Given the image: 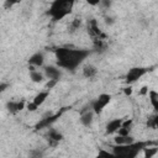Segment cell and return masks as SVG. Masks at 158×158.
Instances as JSON below:
<instances>
[{
  "instance_id": "6da1fadb",
  "label": "cell",
  "mask_w": 158,
  "mask_h": 158,
  "mask_svg": "<svg viewBox=\"0 0 158 158\" xmlns=\"http://www.w3.org/2000/svg\"><path fill=\"white\" fill-rule=\"evenodd\" d=\"M89 54H90V51L88 49L59 47L56 49L57 65L59 68H64L68 70H75Z\"/></svg>"
},
{
  "instance_id": "7a4b0ae2",
  "label": "cell",
  "mask_w": 158,
  "mask_h": 158,
  "mask_svg": "<svg viewBox=\"0 0 158 158\" xmlns=\"http://www.w3.org/2000/svg\"><path fill=\"white\" fill-rule=\"evenodd\" d=\"M149 146V142H133L131 144L125 146H115L112 147V154L115 158H136L137 154L143 151L144 147Z\"/></svg>"
},
{
  "instance_id": "3957f363",
  "label": "cell",
  "mask_w": 158,
  "mask_h": 158,
  "mask_svg": "<svg viewBox=\"0 0 158 158\" xmlns=\"http://www.w3.org/2000/svg\"><path fill=\"white\" fill-rule=\"evenodd\" d=\"M74 1L72 0H56L51 2V6L47 11V14L52 17L53 21H58L64 19L67 15L72 12Z\"/></svg>"
},
{
  "instance_id": "277c9868",
  "label": "cell",
  "mask_w": 158,
  "mask_h": 158,
  "mask_svg": "<svg viewBox=\"0 0 158 158\" xmlns=\"http://www.w3.org/2000/svg\"><path fill=\"white\" fill-rule=\"evenodd\" d=\"M111 101V95L110 94H100L91 104H90V106H91V110L94 111V114H100L104 109H105V106L109 104Z\"/></svg>"
},
{
  "instance_id": "5b68a950",
  "label": "cell",
  "mask_w": 158,
  "mask_h": 158,
  "mask_svg": "<svg viewBox=\"0 0 158 158\" xmlns=\"http://www.w3.org/2000/svg\"><path fill=\"white\" fill-rule=\"evenodd\" d=\"M151 69L149 68H144V67H135V68H131L127 74H126V83L127 84H132L135 81H137L139 78H142L144 74H147Z\"/></svg>"
},
{
  "instance_id": "8992f818",
  "label": "cell",
  "mask_w": 158,
  "mask_h": 158,
  "mask_svg": "<svg viewBox=\"0 0 158 158\" xmlns=\"http://www.w3.org/2000/svg\"><path fill=\"white\" fill-rule=\"evenodd\" d=\"M60 114H62V111H59V112H57L56 115H52L51 112H47L42 118H41V121L36 125V128L37 130H41V128H44V127H48L49 125H52L59 116H60Z\"/></svg>"
},
{
  "instance_id": "52a82bcc",
  "label": "cell",
  "mask_w": 158,
  "mask_h": 158,
  "mask_svg": "<svg viewBox=\"0 0 158 158\" xmlns=\"http://www.w3.org/2000/svg\"><path fill=\"white\" fill-rule=\"evenodd\" d=\"M44 69V75L48 78V79H52V80H59L60 75H62V72L58 67H54V65H47L43 68Z\"/></svg>"
},
{
  "instance_id": "ba28073f",
  "label": "cell",
  "mask_w": 158,
  "mask_h": 158,
  "mask_svg": "<svg viewBox=\"0 0 158 158\" xmlns=\"http://www.w3.org/2000/svg\"><path fill=\"white\" fill-rule=\"evenodd\" d=\"M25 101L21 100V101H15V100H11L6 104V109L10 114H17L20 111H22L25 109Z\"/></svg>"
},
{
  "instance_id": "9c48e42d",
  "label": "cell",
  "mask_w": 158,
  "mask_h": 158,
  "mask_svg": "<svg viewBox=\"0 0 158 158\" xmlns=\"http://www.w3.org/2000/svg\"><path fill=\"white\" fill-rule=\"evenodd\" d=\"M44 63V56L42 52H36L35 54H32L28 59V65L37 68V67H42Z\"/></svg>"
},
{
  "instance_id": "30bf717a",
  "label": "cell",
  "mask_w": 158,
  "mask_h": 158,
  "mask_svg": "<svg viewBox=\"0 0 158 158\" xmlns=\"http://www.w3.org/2000/svg\"><path fill=\"white\" fill-rule=\"evenodd\" d=\"M121 123H122V118H114V120L109 121L105 127V133L111 135V133L117 132V130L121 127Z\"/></svg>"
},
{
  "instance_id": "8fae6325",
  "label": "cell",
  "mask_w": 158,
  "mask_h": 158,
  "mask_svg": "<svg viewBox=\"0 0 158 158\" xmlns=\"http://www.w3.org/2000/svg\"><path fill=\"white\" fill-rule=\"evenodd\" d=\"M93 121H94V111L93 110H88V111L80 114V122L83 126L90 127L93 125Z\"/></svg>"
},
{
  "instance_id": "7c38bea8",
  "label": "cell",
  "mask_w": 158,
  "mask_h": 158,
  "mask_svg": "<svg viewBox=\"0 0 158 158\" xmlns=\"http://www.w3.org/2000/svg\"><path fill=\"white\" fill-rule=\"evenodd\" d=\"M96 74H98V68H96L95 65H93V64H86V65L83 67V75H84L85 78L93 79V78L96 77Z\"/></svg>"
},
{
  "instance_id": "4fadbf2b",
  "label": "cell",
  "mask_w": 158,
  "mask_h": 158,
  "mask_svg": "<svg viewBox=\"0 0 158 158\" xmlns=\"http://www.w3.org/2000/svg\"><path fill=\"white\" fill-rule=\"evenodd\" d=\"M62 139H63V135L59 131H57L54 128H49L48 130V141L52 144H56V143H58Z\"/></svg>"
},
{
  "instance_id": "5bb4252c",
  "label": "cell",
  "mask_w": 158,
  "mask_h": 158,
  "mask_svg": "<svg viewBox=\"0 0 158 158\" xmlns=\"http://www.w3.org/2000/svg\"><path fill=\"white\" fill-rule=\"evenodd\" d=\"M116 146H125V144H131L135 142V138L130 135V136H116L114 138Z\"/></svg>"
},
{
  "instance_id": "9a60e30c",
  "label": "cell",
  "mask_w": 158,
  "mask_h": 158,
  "mask_svg": "<svg viewBox=\"0 0 158 158\" xmlns=\"http://www.w3.org/2000/svg\"><path fill=\"white\" fill-rule=\"evenodd\" d=\"M48 95H49V91L48 90H43V91H40L35 98H33V104H36L38 107L46 101V99L48 98Z\"/></svg>"
},
{
  "instance_id": "2e32d148",
  "label": "cell",
  "mask_w": 158,
  "mask_h": 158,
  "mask_svg": "<svg viewBox=\"0 0 158 158\" xmlns=\"http://www.w3.org/2000/svg\"><path fill=\"white\" fill-rule=\"evenodd\" d=\"M147 95L149 96V101H151V105L153 106L154 111H157L158 110V93L156 90H149Z\"/></svg>"
},
{
  "instance_id": "e0dca14e",
  "label": "cell",
  "mask_w": 158,
  "mask_h": 158,
  "mask_svg": "<svg viewBox=\"0 0 158 158\" xmlns=\"http://www.w3.org/2000/svg\"><path fill=\"white\" fill-rule=\"evenodd\" d=\"M143 153H144V158H153L156 154H157V152H158V148H157V146H153V147H144L143 148V151H142Z\"/></svg>"
},
{
  "instance_id": "ac0fdd59",
  "label": "cell",
  "mask_w": 158,
  "mask_h": 158,
  "mask_svg": "<svg viewBox=\"0 0 158 158\" xmlns=\"http://www.w3.org/2000/svg\"><path fill=\"white\" fill-rule=\"evenodd\" d=\"M43 74L38 70H32L30 72V79L33 81V83H42L43 81Z\"/></svg>"
},
{
  "instance_id": "d6986e66",
  "label": "cell",
  "mask_w": 158,
  "mask_h": 158,
  "mask_svg": "<svg viewBox=\"0 0 158 158\" xmlns=\"http://www.w3.org/2000/svg\"><path fill=\"white\" fill-rule=\"evenodd\" d=\"M80 26H81V20H80V19H74V20L70 22L68 30H69L70 33H74V32H77V31L79 30Z\"/></svg>"
},
{
  "instance_id": "ffe728a7",
  "label": "cell",
  "mask_w": 158,
  "mask_h": 158,
  "mask_svg": "<svg viewBox=\"0 0 158 158\" xmlns=\"http://www.w3.org/2000/svg\"><path fill=\"white\" fill-rule=\"evenodd\" d=\"M157 125H158V116L154 114V115H152V116L147 120V126H148L149 128H156Z\"/></svg>"
},
{
  "instance_id": "44dd1931",
  "label": "cell",
  "mask_w": 158,
  "mask_h": 158,
  "mask_svg": "<svg viewBox=\"0 0 158 158\" xmlns=\"http://www.w3.org/2000/svg\"><path fill=\"white\" fill-rule=\"evenodd\" d=\"M96 158H115V157H114L112 153H110V152H107L105 149H101L99 152V154L96 156Z\"/></svg>"
},
{
  "instance_id": "7402d4cb",
  "label": "cell",
  "mask_w": 158,
  "mask_h": 158,
  "mask_svg": "<svg viewBox=\"0 0 158 158\" xmlns=\"http://www.w3.org/2000/svg\"><path fill=\"white\" fill-rule=\"evenodd\" d=\"M43 156V152L40 149H33L31 151V158H41Z\"/></svg>"
},
{
  "instance_id": "603a6c76",
  "label": "cell",
  "mask_w": 158,
  "mask_h": 158,
  "mask_svg": "<svg viewBox=\"0 0 158 158\" xmlns=\"http://www.w3.org/2000/svg\"><path fill=\"white\" fill-rule=\"evenodd\" d=\"M57 80H52V79H48V81H47V84H46V88H47V90L49 91L51 89H53L56 85H57Z\"/></svg>"
},
{
  "instance_id": "cb8c5ba5",
  "label": "cell",
  "mask_w": 158,
  "mask_h": 158,
  "mask_svg": "<svg viewBox=\"0 0 158 158\" xmlns=\"http://www.w3.org/2000/svg\"><path fill=\"white\" fill-rule=\"evenodd\" d=\"M132 118H128V120H122V123H121V127L123 128H130L131 130V125H132Z\"/></svg>"
},
{
  "instance_id": "d4e9b609",
  "label": "cell",
  "mask_w": 158,
  "mask_h": 158,
  "mask_svg": "<svg viewBox=\"0 0 158 158\" xmlns=\"http://www.w3.org/2000/svg\"><path fill=\"white\" fill-rule=\"evenodd\" d=\"M130 128H123V127H120L118 130H117V132H118V136H130Z\"/></svg>"
},
{
  "instance_id": "484cf974",
  "label": "cell",
  "mask_w": 158,
  "mask_h": 158,
  "mask_svg": "<svg viewBox=\"0 0 158 158\" xmlns=\"http://www.w3.org/2000/svg\"><path fill=\"white\" fill-rule=\"evenodd\" d=\"M26 109H27V110H28L30 112H33V111H36V110L38 109V106H37L36 104H33V102L31 101V102H28V104L26 105Z\"/></svg>"
},
{
  "instance_id": "4316f807",
  "label": "cell",
  "mask_w": 158,
  "mask_h": 158,
  "mask_svg": "<svg viewBox=\"0 0 158 158\" xmlns=\"http://www.w3.org/2000/svg\"><path fill=\"white\" fill-rule=\"evenodd\" d=\"M115 21H116V20H115L112 16H105V23H106V25L111 26V25L115 23Z\"/></svg>"
},
{
  "instance_id": "83f0119b",
  "label": "cell",
  "mask_w": 158,
  "mask_h": 158,
  "mask_svg": "<svg viewBox=\"0 0 158 158\" xmlns=\"http://www.w3.org/2000/svg\"><path fill=\"white\" fill-rule=\"evenodd\" d=\"M148 91H149V90H148V86H147V85H143V86L139 89L138 94H139V95H142V96H144V95H147V94H148Z\"/></svg>"
},
{
  "instance_id": "f1b7e54d",
  "label": "cell",
  "mask_w": 158,
  "mask_h": 158,
  "mask_svg": "<svg viewBox=\"0 0 158 158\" xmlns=\"http://www.w3.org/2000/svg\"><path fill=\"white\" fill-rule=\"evenodd\" d=\"M7 88H9V84L7 83H0V94L4 93Z\"/></svg>"
},
{
  "instance_id": "f546056e",
  "label": "cell",
  "mask_w": 158,
  "mask_h": 158,
  "mask_svg": "<svg viewBox=\"0 0 158 158\" xmlns=\"http://www.w3.org/2000/svg\"><path fill=\"white\" fill-rule=\"evenodd\" d=\"M99 5H102V6H105L106 9H109V7L111 6V1H106V0H102V1H100V2H99Z\"/></svg>"
},
{
  "instance_id": "4dcf8cb0",
  "label": "cell",
  "mask_w": 158,
  "mask_h": 158,
  "mask_svg": "<svg viewBox=\"0 0 158 158\" xmlns=\"http://www.w3.org/2000/svg\"><path fill=\"white\" fill-rule=\"evenodd\" d=\"M15 4H16V1H5L4 6H5V7H11V6H14Z\"/></svg>"
},
{
  "instance_id": "1f68e13d",
  "label": "cell",
  "mask_w": 158,
  "mask_h": 158,
  "mask_svg": "<svg viewBox=\"0 0 158 158\" xmlns=\"http://www.w3.org/2000/svg\"><path fill=\"white\" fill-rule=\"evenodd\" d=\"M123 93H125L126 95H131V94H132V88H131V86L125 88V89H123Z\"/></svg>"
}]
</instances>
